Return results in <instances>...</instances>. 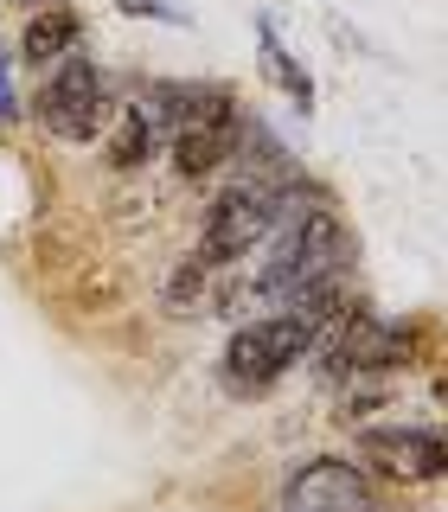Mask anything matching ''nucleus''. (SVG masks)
<instances>
[{"mask_svg": "<svg viewBox=\"0 0 448 512\" xmlns=\"http://www.w3.org/2000/svg\"><path fill=\"white\" fill-rule=\"evenodd\" d=\"M20 116V96H13V52L0 45V122Z\"/></svg>", "mask_w": 448, "mask_h": 512, "instance_id": "nucleus-12", "label": "nucleus"}, {"mask_svg": "<svg viewBox=\"0 0 448 512\" xmlns=\"http://www.w3.org/2000/svg\"><path fill=\"white\" fill-rule=\"evenodd\" d=\"M128 13H154V20H167V26H186V13L180 7H167V0H122Z\"/></svg>", "mask_w": 448, "mask_h": 512, "instance_id": "nucleus-13", "label": "nucleus"}, {"mask_svg": "<svg viewBox=\"0 0 448 512\" xmlns=\"http://www.w3.org/2000/svg\"><path fill=\"white\" fill-rule=\"evenodd\" d=\"M212 269L218 263H205L199 250L180 256V263H173V276L160 282V308H167V314H199L205 295H212Z\"/></svg>", "mask_w": 448, "mask_h": 512, "instance_id": "nucleus-11", "label": "nucleus"}, {"mask_svg": "<svg viewBox=\"0 0 448 512\" xmlns=\"http://www.w3.org/2000/svg\"><path fill=\"white\" fill-rule=\"evenodd\" d=\"M256 45H263V71L276 77V84L288 90V103H295L301 116H308V109H314V77L301 71L295 58H288V45H282V32H276V20H256Z\"/></svg>", "mask_w": 448, "mask_h": 512, "instance_id": "nucleus-10", "label": "nucleus"}, {"mask_svg": "<svg viewBox=\"0 0 448 512\" xmlns=\"http://www.w3.org/2000/svg\"><path fill=\"white\" fill-rule=\"evenodd\" d=\"M372 512H384V506H372Z\"/></svg>", "mask_w": 448, "mask_h": 512, "instance_id": "nucleus-14", "label": "nucleus"}, {"mask_svg": "<svg viewBox=\"0 0 448 512\" xmlns=\"http://www.w3.org/2000/svg\"><path fill=\"white\" fill-rule=\"evenodd\" d=\"M288 192H295V180H237V186H224L212 199V212H205L199 256L205 263H237V256H250L256 244H269Z\"/></svg>", "mask_w": 448, "mask_h": 512, "instance_id": "nucleus-4", "label": "nucleus"}, {"mask_svg": "<svg viewBox=\"0 0 448 512\" xmlns=\"http://www.w3.org/2000/svg\"><path fill=\"white\" fill-rule=\"evenodd\" d=\"M45 84L39 96H32V116H39L45 135H58V141H96L109 128V116H116V90H109V77H103V64H96L84 45L77 52H64L58 64H45Z\"/></svg>", "mask_w": 448, "mask_h": 512, "instance_id": "nucleus-3", "label": "nucleus"}, {"mask_svg": "<svg viewBox=\"0 0 448 512\" xmlns=\"http://www.w3.org/2000/svg\"><path fill=\"white\" fill-rule=\"evenodd\" d=\"M84 45V26H77L71 7H39L20 32V64L26 71H45V64H58L64 52H77Z\"/></svg>", "mask_w": 448, "mask_h": 512, "instance_id": "nucleus-9", "label": "nucleus"}, {"mask_svg": "<svg viewBox=\"0 0 448 512\" xmlns=\"http://www.w3.org/2000/svg\"><path fill=\"white\" fill-rule=\"evenodd\" d=\"M295 359H308V327L282 308L244 320V327L231 333V346H224V372H231V384H244V391L276 384Z\"/></svg>", "mask_w": 448, "mask_h": 512, "instance_id": "nucleus-5", "label": "nucleus"}, {"mask_svg": "<svg viewBox=\"0 0 448 512\" xmlns=\"http://www.w3.org/2000/svg\"><path fill=\"white\" fill-rule=\"evenodd\" d=\"M276 256H263V269H256L250 295L263 301V308H288V301L301 295V288L327 282V276H346L352 269V231L340 224V212H327V205H295V192H288L282 218H276Z\"/></svg>", "mask_w": 448, "mask_h": 512, "instance_id": "nucleus-2", "label": "nucleus"}, {"mask_svg": "<svg viewBox=\"0 0 448 512\" xmlns=\"http://www.w3.org/2000/svg\"><path fill=\"white\" fill-rule=\"evenodd\" d=\"M378 506V487L359 461H340V455H314L301 461L295 480L282 487L276 512H372Z\"/></svg>", "mask_w": 448, "mask_h": 512, "instance_id": "nucleus-7", "label": "nucleus"}, {"mask_svg": "<svg viewBox=\"0 0 448 512\" xmlns=\"http://www.w3.org/2000/svg\"><path fill=\"white\" fill-rule=\"evenodd\" d=\"M359 461L365 474H384L397 487H429L448 474V448L436 423H391V429H359Z\"/></svg>", "mask_w": 448, "mask_h": 512, "instance_id": "nucleus-6", "label": "nucleus"}, {"mask_svg": "<svg viewBox=\"0 0 448 512\" xmlns=\"http://www.w3.org/2000/svg\"><path fill=\"white\" fill-rule=\"evenodd\" d=\"M103 135H109L103 160H109L116 173H135V167H148V160H154L160 148H167V135H160V122L148 116V103H141V96H135V103H116V116H109V128H103Z\"/></svg>", "mask_w": 448, "mask_h": 512, "instance_id": "nucleus-8", "label": "nucleus"}, {"mask_svg": "<svg viewBox=\"0 0 448 512\" xmlns=\"http://www.w3.org/2000/svg\"><path fill=\"white\" fill-rule=\"evenodd\" d=\"M141 103H148V116L160 122L167 154L186 180H205L224 160H237V141H244L250 116L224 84H154Z\"/></svg>", "mask_w": 448, "mask_h": 512, "instance_id": "nucleus-1", "label": "nucleus"}]
</instances>
